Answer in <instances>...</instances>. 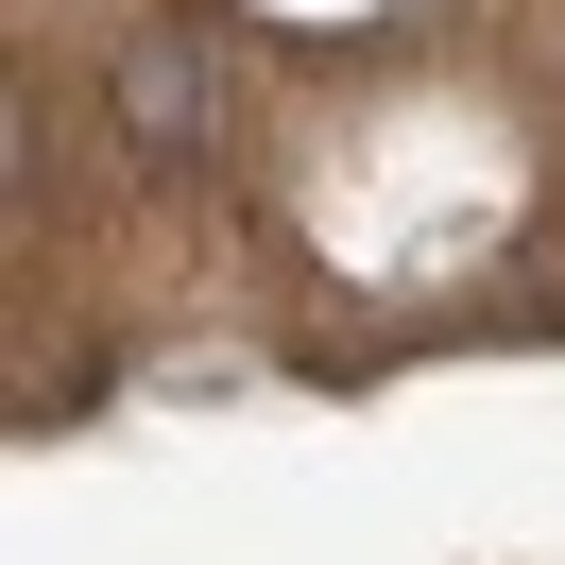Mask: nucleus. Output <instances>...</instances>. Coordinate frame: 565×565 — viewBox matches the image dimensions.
I'll list each match as a JSON object with an SVG mask.
<instances>
[{
  "label": "nucleus",
  "instance_id": "1",
  "mask_svg": "<svg viewBox=\"0 0 565 565\" xmlns=\"http://www.w3.org/2000/svg\"><path fill=\"white\" fill-rule=\"evenodd\" d=\"M120 104H138V138H206V120H189V104H206V70H189V52H120Z\"/></svg>",
  "mask_w": 565,
  "mask_h": 565
}]
</instances>
